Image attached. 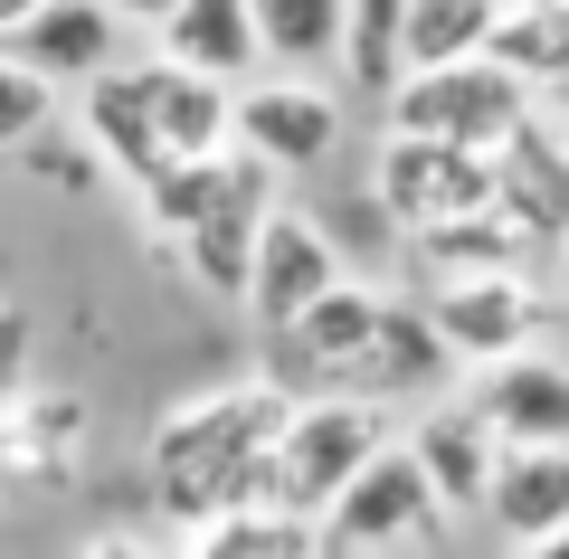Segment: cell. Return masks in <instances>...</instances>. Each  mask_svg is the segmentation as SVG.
Segmentation results:
<instances>
[{
  "instance_id": "1",
  "label": "cell",
  "mask_w": 569,
  "mask_h": 559,
  "mask_svg": "<svg viewBox=\"0 0 569 559\" xmlns=\"http://www.w3.org/2000/svg\"><path fill=\"white\" fill-rule=\"evenodd\" d=\"M284 418H295V389L276 370L266 380H228L209 399H181L152 427V446H142V502H152V521L181 540L209 512H228V502H257L276 483Z\"/></svg>"
},
{
  "instance_id": "2",
  "label": "cell",
  "mask_w": 569,
  "mask_h": 559,
  "mask_svg": "<svg viewBox=\"0 0 569 559\" xmlns=\"http://www.w3.org/2000/svg\"><path fill=\"white\" fill-rule=\"evenodd\" d=\"M399 133H437V142H475V152H503L531 114H541V86L512 77L493 48L475 58H447V67H408L380 104Z\"/></svg>"
},
{
  "instance_id": "3",
  "label": "cell",
  "mask_w": 569,
  "mask_h": 559,
  "mask_svg": "<svg viewBox=\"0 0 569 559\" xmlns=\"http://www.w3.org/2000/svg\"><path fill=\"white\" fill-rule=\"evenodd\" d=\"M313 531H323L332 559H380V550H447L456 512H447V493L427 483V465L408 456V437H389L380 456L323 502Z\"/></svg>"
},
{
  "instance_id": "4",
  "label": "cell",
  "mask_w": 569,
  "mask_h": 559,
  "mask_svg": "<svg viewBox=\"0 0 569 559\" xmlns=\"http://www.w3.org/2000/svg\"><path fill=\"white\" fill-rule=\"evenodd\" d=\"M370 209H380L399 238L447 228V219H475V209H493V152L437 142V133H399V123H389L380 161H370Z\"/></svg>"
},
{
  "instance_id": "5",
  "label": "cell",
  "mask_w": 569,
  "mask_h": 559,
  "mask_svg": "<svg viewBox=\"0 0 569 559\" xmlns=\"http://www.w3.org/2000/svg\"><path fill=\"white\" fill-rule=\"evenodd\" d=\"M380 446H389V408H370V399H295V418H284V437H276V483H266V493L323 521V502L342 493Z\"/></svg>"
},
{
  "instance_id": "6",
  "label": "cell",
  "mask_w": 569,
  "mask_h": 559,
  "mask_svg": "<svg viewBox=\"0 0 569 559\" xmlns=\"http://www.w3.org/2000/svg\"><path fill=\"white\" fill-rule=\"evenodd\" d=\"M276 180L284 171H266L257 152H238L228 142V161H219V190L200 200V219L181 228V276L200 285V295H247V266H257V238H266V219H276Z\"/></svg>"
},
{
  "instance_id": "7",
  "label": "cell",
  "mask_w": 569,
  "mask_h": 559,
  "mask_svg": "<svg viewBox=\"0 0 569 559\" xmlns=\"http://www.w3.org/2000/svg\"><path fill=\"white\" fill-rule=\"evenodd\" d=\"M238 152H257L266 171H284V180L323 171V161L342 152V96H332L323 77H295V67L247 77L238 86Z\"/></svg>"
},
{
  "instance_id": "8",
  "label": "cell",
  "mask_w": 569,
  "mask_h": 559,
  "mask_svg": "<svg viewBox=\"0 0 569 559\" xmlns=\"http://www.w3.org/2000/svg\"><path fill=\"white\" fill-rule=\"evenodd\" d=\"M427 322L447 332L456 370H485V360H512L541 341L550 303L541 285H531V266H493V276H447V285H427Z\"/></svg>"
},
{
  "instance_id": "9",
  "label": "cell",
  "mask_w": 569,
  "mask_h": 559,
  "mask_svg": "<svg viewBox=\"0 0 569 559\" xmlns=\"http://www.w3.org/2000/svg\"><path fill=\"white\" fill-rule=\"evenodd\" d=\"M447 370H456V351H447V332L427 322V303H389L380 313V332L351 351V370L332 380V399H370V408H427L437 389H447Z\"/></svg>"
},
{
  "instance_id": "10",
  "label": "cell",
  "mask_w": 569,
  "mask_h": 559,
  "mask_svg": "<svg viewBox=\"0 0 569 559\" xmlns=\"http://www.w3.org/2000/svg\"><path fill=\"white\" fill-rule=\"evenodd\" d=\"M380 313H389V295H370V285L342 276L332 295H313L305 313L284 322V332H266V341H276V360H266V370H276L295 399H332V380H342L351 351L380 332Z\"/></svg>"
},
{
  "instance_id": "11",
  "label": "cell",
  "mask_w": 569,
  "mask_h": 559,
  "mask_svg": "<svg viewBox=\"0 0 569 559\" xmlns=\"http://www.w3.org/2000/svg\"><path fill=\"white\" fill-rule=\"evenodd\" d=\"M342 276H351V266H342V247H332V228L276 200V219H266V238H257V266H247V295L238 303L257 313V332H284V322L305 313L313 295H332Z\"/></svg>"
},
{
  "instance_id": "12",
  "label": "cell",
  "mask_w": 569,
  "mask_h": 559,
  "mask_svg": "<svg viewBox=\"0 0 569 559\" xmlns=\"http://www.w3.org/2000/svg\"><path fill=\"white\" fill-rule=\"evenodd\" d=\"M408 456L427 465V483L447 493V512L456 521H485V493H493V475H503V427L485 418L475 399H427L418 418H408Z\"/></svg>"
},
{
  "instance_id": "13",
  "label": "cell",
  "mask_w": 569,
  "mask_h": 559,
  "mask_svg": "<svg viewBox=\"0 0 569 559\" xmlns=\"http://www.w3.org/2000/svg\"><path fill=\"white\" fill-rule=\"evenodd\" d=\"M86 399L77 389H20L0 408V493H58L86 465Z\"/></svg>"
},
{
  "instance_id": "14",
  "label": "cell",
  "mask_w": 569,
  "mask_h": 559,
  "mask_svg": "<svg viewBox=\"0 0 569 559\" xmlns=\"http://www.w3.org/2000/svg\"><path fill=\"white\" fill-rule=\"evenodd\" d=\"M485 531L531 559L560 550L569 540V446H503V475L485 493Z\"/></svg>"
},
{
  "instance_id": "15",
  "label": "cell",
  "mask_w": 569,
  "mask_h": 559,
  "mask_svg": "<svg viewBox=\"0 0 569 559\" xmlns=\"http://www.w3.org/2000/svg\"><path fill=\"white\" fill-rule=\"evenodd\" d=\"M493 209H503L541 257L560 247V228H569V133L550 114H531L522 133L493 152Z\"/></svg>"
},
{
  "instance_id": "16",
  "label": "cell",
  "mask_w": 569,
  "mask_h": 559,
  "mask_svg": "<svg viewBox=\"0 0 569 559\" xmlns=\"http://www.w3.org/2000/svg\"><path fill=\"white\" fill-rule=\"evenodd\" d=\"M466 399L503 427V446H569V360H550L541 341L512 360H485Z\"/></svg>"
},
{
  "instance_id": "17",
  "label": "cell",
  "mask_w": 569,
  "mask_h": 559,
  "mask_svg": "<svg viewBox=\"0 0 569 559\" xmlns=\"http://www.w3.org/2000/svg\"><path fill=\"white\" fill-rule=\"evenodd\" d=\"M123 10L114 0H39L20 29H10V48H20L29 67H48L58 86H86L104 77V67H123Z\"/></svg>"
},
{
  "instance_id": "18",
  "label": "cell",
  "mask_w": 569,
  "mask_h": 559,
  "mask_svg": "<svg viewBox=\"0 0 569 559\" xmlns=\"http://www.w3.org/2000/svg\"><path fill=\"white\" fill-rule=\"evenodd\" d=\"M162 39V58L181 67H209V77L247 86L266 67V39H257V0H171V20L152 29Z\"/></svg>"
},
{
  "instance_id": "19",
  "label": "cell",
  "mask_w": 569,
  "mask_h": 559,
  "mask_svg": "<svg viewBox=\"0 0 569 559\" xmlns=\"http://www.w3.org/2000/svg\"><path fill=\"white\" fill-rule=\"evenodd\" d=\"M181 550H190V559H313V550H323V531H313V512L257 493V502L209 512L200 531H181Z\"/></svg>"
},
{
  "instance_id": "20",
  "label": "cell",
  "mask_w": 569,
  "mask_h": 559,
  "mask_svg": "<svg viewBox=\"0 0 569 559\" xmlns=\"http://www.w3.org/2000/svg\"><path fill=\"white\" fill-rule=\"evenodd\" d=\"M418 257V285H447V276H493V266H531L541 247L503 219V209H475V219H447V228H418L408 238Z\"/></svg>"
},
{
  "instance_id": "21",
  "label": "cell",
  "mask_w": 569,
  "mask_h": 559,
  "mask_svg": "<svg viewBox=\"0 0 569 559\" xmlns=\"http://www.w3.org/2000/svg\"><path fill=\"white\" fill-rule=\"evenodd\" d=\"M257 39H266V67L332 77L351 48V0H257Z\"/></svg>"
},
{
  "instance_id": "22",
  "label": "cell",
  "mask_w": 569,
  "mask_h": 559,
  "mask_svg": "<svg viewBox=\"0 0 569 559\" xmlns=\"http://www.w3.org/2000/svg\"><path fill=\"white\" fill-rule=\"evenodd\" d=\"M493 58L512 77H531L541 96H569V0H503Z\"/></svg>"
},
{
  "instance_id": "23",
  "label": "cell",
  "mask_w": 569,
  "mask_h": 559,
  "mask_svg": "<svg viewBox=\"0 0 569 559\" xmlns=\"http://www.w3.org/2000/svg\"><path fill=\"white\" fill-rule=\"evenodd\" d=\"M342 77L361 86L370 104H389V86L408 77V0H351V48Z\"/></svg>"
},
{
  "instance_id": "24",
  "label": "cell",
  "mask_w": 569,
  "mask_h": 559,
  "mask_svg": "<svg viewBox=\"0 0 569 559\" xmlns=\"http://www.w3.org/2000/svg\"><path fill=\"white\" fill-rule=\"evenodd\" d=\"M503 29V0H408V67H447L493 48Z\"/></svg>"
},
{
  "instance_id": "25",
  "label": "cell",
  "mask_w": 569,
  "mask_h": 559,
  "mask_svg": "<svg viewBox=\"0 0 569 559\" xmlns=\"http://www.w3.org/2000/svg\"><path fill=\"white\" fill-rule=\"evenodd\" d=\"M58 96H67V86L48 77V67H29L20 48L0 39V161H10V152H29V142H39L48 123H58Z\"/></svg>"
},
{
  "instance_id": "26",
  "label": "cell",
  "mask_w": 569,
  "mask_h": 559,
  "mask_svg": "<svg viewBox=\"0 0 569 559\" xmlns=\"http://www.w3.org/2000/svg\"><path fill=\"white\" fill-rule=\"evenodd\" d=\"M29 389V313L20 303H0V408Z\"/></svg>"
},
{
  "instance_id": "27",
  "label": "cell",
  "mask_w": 569,
  "mask_h": 559,
  "mask_svg": "<svg viewBox=\"0 0 569 559\" xmlns=\"http://www.w3.org/2000/svg\"><path fill=\"white\" fill-rule=\"evenodd\" d=\"M114 10H123L133 29H162V20H171V0H114Z\"/></svg>"
},
{
  "instance_id": "28",
  "label": "cell",
  "mask_w": 569,
  "mask_h": 559,
  "mask_svg": "<svg viewBox=\"0 0 569 559\" xmlns=\"http://www.w3.org/2000/svg\"><path fill=\"white\" fill-rule=\"evenodd\" d=\"M550 295H560V313H569V228H560V247H550Z\"/></svg>"
},
{
  "instance_id": "29",
  "label": "cell",
  "mask_w": 569,
  "mask_h": 559,
  "mask_svg": "<svg viewBox=\"0 0 569 559\" xmlns=\"http://www.w3.org/2000/svg\"><path fill=\"white\" fill-rule=\"evenodd\" d=\"M29 10H39V0H0V39H10V29H20Z\"/></svg>"
}]
</instances>
